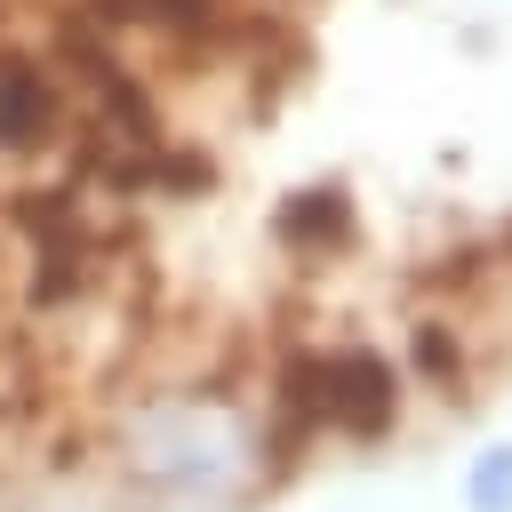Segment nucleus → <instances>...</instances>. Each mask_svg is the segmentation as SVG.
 <instances>
[{
    "mask_svg": "<svg viewBox=\"0 0 512 512\" xmlns=\"http://www.w3.org/2000/svg\"><path fill=\"white\" fill-rule=\"evenodd\" d=\"M120 464L160 504H224L248 480V432L208 400H160L128 424Z\"/></svg>",
    "mask_w": 512,
    "mask_h": 512,
    "instance_id": "1",
    "label": "nucleus"
},
{
    "mask_svg": "<svg viewBox=\"0 0 512 512\" xmlns=\"http://www.w3.org/2000/svg\"><path fill=\"white\" fill-rule=\"evenodd\" d=\"M48 120H56V88L32 64H0V136L8 144H40Z\"/></svg>",
    "mask_w": 512,
    "mask_h": 512,
    "instance_id": "2",
    "label": "nucleus"
},
{
    "mask_svg": "<svg viewBox=\"0 0 512 512\" xmlns=\"http://www.w3.org/2000/svg\"><path fill=\"white\" fill-rule=\"evenodd\" d=\"M464 496H472V512H512V448H488V456L472 464Z\"/></svg>",
    "mask_w": 512,
    "mask_h": 512,
    "instance_id": "3",
    "label": "nucleus"
}]
</instances>
